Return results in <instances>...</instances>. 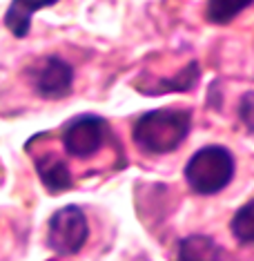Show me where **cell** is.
<instances>
[{
    "label": "cell",
    "mask_w": 254,
    "mask_h": 261,
    "mask_svg": "<svg viewBox=\"0 0 254 261\" xmlns=\"http://www.w3.org/2000/svg\"><path fill=\"white\" fill-rule=\"evenodd\" d=\"M239 116L241 121L245 123V127L252 132V92H245L243 98H241V105H239Z\"/></svg>",
    "instance_id": "11"
},
{
    "label": "cell",
    "mask_w": 254,
    "mask_h": 261,
    "mask_svg": "<svg viewBox=\"0 0 254 261\" xmlns=\"http://www.w3.org/2000/svg\"><path fill=\"white\" fill-rule=\"evenodd\" d=\"M236 170L234 156L223 145H205L185 165V181L201 197H212L230 186Z\"/></svg>",
    "instance_id": "2"
},
{
    "label": "cell",
    "mask_w": 254,
    "mask_h": 261,
    "mask_svg": "<svg viewBox=\"0 0 254 261\" xmlns=\"http://www.w3.org/2000/svg\"><path fill=\"white\" fill-rule=\"evenodd\" d=\"M179 261H221V246L205 234H190L179 243Z\"/></svg>",
    "instance_id": "8"
},
{
    "label": "cell",
    "mask_w": 254,
    "mask_h": 261,
    "mask_svg": "<svg viewBox=\"0 0 254 261\" xmlns=\"http://www.w3.org/2000/svg\"><path fill=\"white\" fill-rule=\"evenodd\" d=\"M109 136L107 121L96 114H80L63 127V147L74 159H90L100 152Z\"/></svg>",
    "instance_id": "5"
},
{
    "label": "cell",
    "mask_w": 254,
    "mask_h": 261,
    "mask_svg": "<svg viewBox=\"0 0 254 261\" xmlns=\"http://www.w3.org/2000/svg\"><path fill=\"white\" fill-rule=\"evenodd\" d=\"M61 0H11L9 9L5 11V27L11 32V36L25 38L32 27V16L38 9L54 7Z\"/></svg>",
    "instance_id": "7"
},
{
    "label": "cell",
    "mask_w": 254,
    "mask_h": 261,
    "mask_svg": "<svg viewBox=\"0 0 254 261\" xmlns=\"http://www.w3.org/2000/svg\"><path fill=\"white\" fill-rule=\"evenodd\" d=\"M90 237L87 217L78 205H65L47 223V246L56 254H76Z\"/></svg>",
    "instance_id": "3"
},
{
    "label": "cell",
    "mask_w": 254,
    "mask_h": 261,
    "mask_svg": "<svg viewBox=\"0 0 254 261\" xmlns=\"http://www.w3.org/2000/svg\"><path fill=\"white\" fill-rule=\"evenodd\" d=\"M252 201H247L245 205H241L239 210L234 212L232 217V223H230V228H232V234L239 239L243 246L254 241V221H252Z\"/></svg>",
    "instance_id": "10"
},
{
    "label": "cell",
    "mask_w": 254,
    "mask_h": 261,
    "mask_svg": "<svg viewBox=\"0 0 254 261\" xmlns=\"http://www.w3.org/2000/svg\"><path fill=\"white\" fill-rule=\"evenodd\" d=\"M250 5H252V0H208L205 18L212 25H228V22H232Z\"/></svg>",
    "instance_id": "9"
},
{
    "label": "cell",
    "mask_w": 254,
    "mask_h": 261,
    "mask_svg": "<svg viewBox=\"0 0 254 261\" xmlns=\"http://www.w3.org/2000/svg\"><path fill=\"white\" fill-rule=\"evenodd\" d=\"M36 165V172L43 181V186L49 190V192H65L74 186V179H72V172H69L67 163L63 161L61 156L56 154L47 152V154H40V156L34 161Z\"/></svg>",
    "instance_id": "6"
},
{
    "label": "cell",
    "mask_w": 254,
    "mask_h": 261,
    "mask_svg": "<svg viewBox=\"0 0 254 261\" xmlns=\"http://www.w3.org/2000/svg\"><path fill=\"white\" fill-rule=\"evenodd\" d=\"M29 83H32L34 92L40 98L47 100H58L72 94L74 85V67L65 58L49 54L38 58L32 67L27 69Z\"/></svg>",
    "instance_id": "4"
},
{
    "label": "cell",
    "mask_w": 254,
    "mask_h": 261,
    "mask_svg": "<svg viewBox=\"0 0 254 261\" xmlns=\"http://www.w3.org/2000/svg\"><path fill=\"white\" fill-rule=\"evenodd\" d=\"M192 129V112L183 108H158L138 116L132 139L145 154H170L179 150Z\"/></svg>",
    "instance_id": "1"
}]
</instances>
